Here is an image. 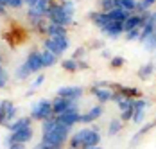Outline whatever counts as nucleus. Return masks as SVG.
Here are the masks:
<instances>
[{
    "instance_id": "obj_10",
    "label": "nucleus",
    "mask_w": 156,
    "mask_h": 149,
    "mask_svg": "<svg viewBox=\"0 0 156 149\" xmlns=\"http://www.w3.org/2000/svg\"><path fill=\"white\" fill-rule=\"evenodd\" d=\"M48 5H50V0H38L31 9H29V15L31 16H43L47 13Z\"/></svg>"
},
{
    "instance_id": "obj_8",
    "label": "nucleus",
    "mask_w": 156,
    "mask_h": 149,
    "mask_svg": "<svg viewBox=\"0 0 156 149\" xmlns=\"http://www.w3.org/2000/svg\"><path fill=\"white\" fill-rule=\"evenodd\" d=\"M25 65L29 67V70L32 72H38V70H41L43 68V61H41V54L40 52H31L29 54V58L25 61Z\"/></svg>"
},
{
    "instance_id": "obj_26",
    "label": "nucleus",
    "mask_w": 156,
    "mask_h": 149,
    "mask_svg": "<svg viewBox=\"0 0 156 149\" xmlns=\"http://www.w3.org/2000/svg\"><path fill=\"white\" fill-rule=\"evenodd\" d=\"M153 126H154V122H149V124H145V126H144V128H142L140 131H138V133L135 135V138H133V140H131V144H136V142H138V138H142V136H144V135L147 133V131H149V129H151V128H153Z\"/></svg>"
},
{
    "instance_id": "obj_25",
    "label": "nucleus",
    "mask_w": 156,
    "mask_h": 149,
    "mask_svg": "<svg viewBox=\"0 0 156 149\" xmlns=\"http://www.w3.org/2000/svg\"><path fill=\"white\" fill-rule=\"evenodd\" d=\"M61 65H63V68L68 70V72H76V70H79V65H77L76 60H65Z\"/></svg>"
},
{
    "instance_id": "obj_21",
    "label": "nucleus",
    "mask_w": 156,
    "mask_h": 149,
    "mask_svg": "<svg viewBox=\"0 0 156 149\" xmlns=\"http://www.w3.org/2000/svg\"><path fill=\"white\" fill-rule=\"evenodd\" d=\"M41 61H43V67H52L54 63H56V56L50 52V50H43L41 52Z\"/></svg>"
},
{
    "instance_id": "obj_9",
    "label": "nucleus",
    "mask_w": 156,
    "mask_h": 149,
    "mask_svg": "<svg viewBox=\"0 0 156 149\" xmlns=\"http://www.w3.org/2000/svg\"><path fill=\"white\" fill-rule=\"evenodd\" d=\"M102 31L108 34L109 38H119L124 32V25H122V22H109Z\"/></svg>"
},
{
    "instance_id": "obj_5",
    "label": "nucleus",
    "mask_w": 156,
    "mask_h": 149,
    "mask_svg": "<svg viewBox=\"0 0 156 149\" xmlns=\"http://www.w3.org/2000/svg\"><path fill=\"white\" fill-rule=\"evenodd\" d=\"M77 110L79 108H70V110L63 111L61 115H56V117H58V120H59L61 124L68 126V128H72V126H74L76 122H79V119H81V115H79Z\"/></svg>"
},
{
    "instance_id": "obj_49",
    "label": "nucleus",
    "mask_w": 156,
    "mask_h": 149,
    "mask_svg": "<svg viewBox=\"0 0 156 149\" xmlns=\"http://www.w3.org/2000/svg\"><path fill=\"white\" fill-rule=\"evenodd\" d=\"M117 2H119V0H117Z\"/></svg>"
},
{
    "instance_id": "obj_40",
    "label": "nucleus",
    "mask_w": 156,
    "mask_h": 149,
    "mask_svg": "<svg viewBox=\"0 0 156 149\" xmlns=\"http://www.w3.org/2000/svg\"><path fill=\"white\" fill-rule=\"evenodd\" d=\"M83 52H84V49H79L77 52L74 54V58H79V56H83Z\"/></svg>"
},
{
    "instance_id": "obj_36",
    "label": "nucleus",
    "mask_w": 156,
    "mask_h": 149,
    "mask_svg": "<svg viewBox=\"0 0 156 149\" xmlns=\"http://www.w3.org/2000/svg\"><path fill=\"white\" fill-rule=\"evenodd\" d=\"M5 83H7V75H5V72H0V88H4Z\"/></svg>"
},
{
    "instance_id": "obj_4",
    "label": "nucleus",
    "mask_w": 156,
    "mask_h": 149,
    "mask_svg": "<svg viewBox=\"0 0 156 149\" xmlns=\"http://www.w3.org/2000/svg\"><path fill=\"white\" fill-rule=\"evenodd\" d=\"M70 108H77V103L70 101V99H63V97H56L52 101V113H56V115H61L63 111H66Z\"/></svg>"
},
{
    "instance_id": "obj_11",
    "label": "nucleus",
    "mask_w": 156,
    "mask_h": 149,
    "mask_svg": "<svg viewBox=\"0 0 156 149\" xmlns=\"http://www.w3.org/2000/svg\"><path fill=\"white\" fill-rule=\"evenodd\" d=\"M99 140H101V135L97 133L95 129H90L88 133L84 135V140H83V147L81 149H88V147H94L99 144Z\"/></svg>"
},
{
    "instance_id": "obj_16",
    "label": "nucleus",
    "mask_w": 156,
    "mask_h": 149,
    "mask_svg": "<svg viewBox=\"0 0 156 149\" xmlns=\"http://www.w3.org/2000/svg\"><path fill=\"white\" fill-rule=\"evenodd\" d=\"M15 113H16V110H15V106H13L11 101H4V103H2V115H4V120H11L15 117Z\"/></svg>"
},
{
    "instance_id": "obj_29",
    "label": "nucleus",
    "mask_w": 156,
    "mask_h": 149,
    "mask_svg": "<svg viewBox=\"0 0 156 149\" xmlns=\"http://www.w3.org/2000/svg\"><path fill=\"white\" fill-rule=\"evenodd\" d=\"M124 63L126 61H124L122 56H115V58H111V67H113V68H120Z\"/></svg>"
},
{
    "instance_id": "obj_1",
    "label": "nucleus",
    "mask_w": 156,
    "mask_h": 149,
    "mask_svg": "<svg viewBox=\"0 0 156 149\" xmlns=\"http://www.w3.org/2000/svg\"><path fill=\"white\" fill-rule=\"evenodd\" d=\"M74 2H63L58 5H48L47 13L45 15L52 20V24H58V25H68L72 24V16H74Z\"/></svg>"
},
{
    "instance_id": "obj_20",
    "label": "nucleus",
    "mask_w": 156,
    "mask_h": 149,
    "mask_svg": "<svg viewBox=\"0 0 156 149\" xmlns=\"http://www.w3.org/2000/svg\"><path fill=\"white\" fill-rule=\"evenodd\" d=\"M153 72H154V65L153 63H145L140 70H138V77L140 79H147V77L153 75Z\"/></svg>"
},
{
    "instance_id": "obj_33",
    "label": "nucleus",
    "mask_w": 156,
    "mask_h": 149,
    "mask_svg": "<svg viewBox=\"0 0 156 149\" xmlns=\"http://www.w3.org/2000/svg\"><path fill=\"white\" fill-rule=\"evenodd\" d=\"M145 106H147V101H144V99H135V103H133L135 110H145Z\"/></svg>"
},
{
    "instance_id": "obj_43",
    "label": "nucleus",
    "mask_w": 156,
    "mask_h": 149,
    "mask_svg": "<svg viewBox=\"0 0 156 149\" xmlns=\"http://www.w3.org/2000/svg\"><path fill=\"white\" fill-rule=\"evenodd\" d=\"M88 149H102V147H99V146H94V147H88Z\"/></svg>"
},
{
    "instance_id": "obj_2",
    "label": "nucleus",
    "mask_w": 156,
    "mask_h": 149,
    "mask_svg": "<svg viewBox=\"0 0 156 149\" xmlns=\"http://www.w3.org/2000/svg\"><path fill=\"white\" fill-rule=\"evenodd\" d=\"M68 133H70V128L65 126V124H61V122L58 120V124H56L54 129L43 133L41 144H47V146H63V144L66 142V138H68Z\"/></svg>"
},
{
    "instance_id": "obj_31",
    "label": "nucleus",
    "mask_w": 156,
    "mask_h": 149,
    "mask_svg": "<svg viewBox=\"0 0 156 149\" xmlns=\"http://www.w3.org/2000/svg\"><path fill=\"white\" fill-rule=\"evenodd\" d=\"M138 36H140V27L131 29L127 34H126V38H127V40H138Z\"/></svg>"
},
{
    "instance_id": "obj_15",
    "label": "nucleus",
    "mask_w": 156,
    "mask_h": 149,
    "mask_svg": "<svg viewBox=\"0 0 156 149\" xmlns=\"http://www.w3.org/2000/svg\"><path fill=\"white\" fill-rule=\"evenodd\" d=\"M94 95L101 101V103H106V101H111V95H113V92L111 90H108V88H99V86H95L94 90Z\"/></svg>"
},
{
    "instance_id": "obj_28",
    "label": "nucleus",
    "mask_w": 156,
    "mask_h": 149,
    "mask_svg": "<svg viewBox=\"0 0 156 149\" xmlns=\"http://www.w3.org/2000/svg\"><path fill=\"white\" fill-rule=\"evenodd\" d=\"M29 74H31V70H29V67L23 63V65L18 68V77H20V79H27V77H29Z\"/></svg>"
},
{
    "instance_id": "obj_17",
    "label": "nucleus",
    "mask_w": 156,
    "mask_h": 149,
    "mask_svg": "<svg viewBox=\"0 0 156 149\" xmlns=\"http://www.w3.org/2000/svg\"><path fill=\"white\" fill-rule=\"evenodd\" d=\"M92 18H94L95 25H97V27H101V29H104L109 22H111V20H109V16L106 15V13H92Z\"/></svg>"
},
{
    "instance_id": "obj_19",
    "label": "nucleus",
    "mask_w": 156,
    "mask_h": 149,
    "mask_svg": "<svg viewBox=\"0 0 156 149\" xmlns=\"http://www.w3.org/2000/svg\"><path fill=\"white\" fill-rule=\"evenodd\" d=\"M29 126H31V119H29V117H23V119H18L16 122H11V124H9V129L15 133V131H18V129L29 128Z\"/></svg>"
},
{
    "instance_id": "obj_24",
    "label": "nucleus",
    "mask_w": 156,
    "mask_h": 149,
    "mask_svg": "<svg viewBox=\"0 0 156 149\" xmlns=\"http://www.w3.org/2000/svg\"><path fill=\"white\" fill-rule=\"evenodd\" d=\"M101 7H102L104 13H109L111 9L119 7V2H117V0H102V2H101Z\"/></svg>"
},
{
    "instance_id": "obj_37",
    "label": "nucleus",
    "mask_w": 156,
    "mask_h": 149,
    "mask_svg": "<svg viewBox=\"0 0 156 149\" xmlns=\"http://www.w3.org/2000/svg\"><path fill=\"white\" fill-rule=\"evenodd\" d=\"M22 2H23V0H9V2H7V5H9V7H20V5H22Z\"/></svg>"
},
{
    "instance_id": "obj_35",
    "label": "nucleus",
    "mask_w": 156,
    "mask_h": 149,
    "mask_svg": "<svg viewBox=\"0 0 156 149\" xmlns=\"http://www.w3.org/2000/svg\"><path fill=\"white\" fill-rule=\"evenodd\" d=\"M124 99V95L120 93V92H113V95H111V101H115V103H120Z\"/></svg>"
},
{
    "instance_id": "obj_18",
    "label": "nucleus",
    "mask_w": 156,
    "mask_h": 149,
    "mask_svg": "<svg viewBox=\"0 0 156 149\" xmlns=\"http://www.w3.org/2000/svg\"><path fill=\"white\" fill-rule=\"evenodd\" d=\"M47 32L50 34V38H58V36H66V29L63 25H58V24H50L47 27Z\"/></svg>"
},
{
    "instance_id": "obj_30",
    "label": "nucleus",
    "mask_w": 156,
    "mask_h": 149,
    "mask_svg": "<svg viewBox=\"0 0 156 149\" xmlns=\"http://www.w3.org/2000/svg\"><path fill=\"white\" fill-rule=\"evenodd\" d=\"M154 2H156V0H142L140 4H136V9H140V11H144V9H149Z\"/></svg>"
},
{
    "instance_id": "obj_22",
    "label": "nucleus",
    "mask_w": 156,
    "mask_h": 149,
    "mask_svg": "<svg viewBox=\"0 0 156 149\" xmlns=\"http://www.w3.org/2000/svg\"><path fill=\"white\" fill-rule=\"evenodd\" d=\"M119 7L129 13V11L136 9V2H135V0H119Z\"/></svg>"
},
{
    "instance_id": "obj_38",
    "label": "nucleus",
    "mask_w": 156,
    "mask_h": 149,
    "mask_svg": "<svg viewBox=\"0 0 156 149\" xmlns=\"http://www.w3.org/2000/svg\"><path fill=\"white\" fill-rule=\"evenodd\" d=\"M9 149H23V146H22V144H9Z\"/></svg>"
},
{
    "instance_id": "obj_7",
    "label": "nucleus",
    "mask_w": 156,
    "mask_h": 149,
    "mask_svg": "<svg viewBox=\"0 0 156 149\" xmlns=\"http://www.w3.org/2000/svg\"><path fill=\"white\" fill-rule=\"evenodd\" d=\"M83 95V88L81 86H63L58 90V97L63 99H70V101H77Z\"/></svg>"
},
{
    "instance_id": "obj_45",
    "label": "nucleus",
    "mask_w": 156,
    "mask_h": 149,
    "mask_svg": "<svg viewBox=\"0 0 156 149\" xmlns=\"http://www.w3.org/2000/svg\"><path fill=\"white\" fill-rule=\"evenodd\" d=\"M0 113H2V103H0Z\"/></svg>"
},
{
    "instance_id": "obj_42",
    "label": "nucleus",
    "mask_w": 156,
    "mask_h": 149,
    "mask_svg": "<svg viewBox=\"0 0 156 149\" xmlns=\"http://www.w3.org/2000/svg\"><path fill=\"white\" fill-rule=\"evenodd\" d=\"M7 2L9 0H0V5H7Z\"/></svg>"
},
{
    "instance_id": "obj_13",
    "label": "nucleus",
    "mask_w": 156,
    "mask_h": 149,
    "mask_svg": "<svg viewBox=\"0 0 156 149\" xmlns=\"http://www.w3.org/2000/svg\"><path fill=\"white\" fill-rule=\"evenodd\" d=\"M113 88H117L119 90V92H120V93H122V95H124V97H131V99H133V97H140V90L138 88H135V86H122V85H113Z\"/></svg>"
},
{
    "instance_id": "obj_6",
    "label": "nucleus",
    "mask_w": 156,
    "mask_h": 149,
    "mask_svg": "<svg viewBox=\"0 0 156 149\" xmlns=\"http://www.w3.org/2000/svg\"><path fill=\"white\" fill-rule=\"evenodd\" d=\"M32 136V129L31 126L29 128H22V129H18V131H15V133L11 135L9 138H7V144H25V142H29Z\"/></svg>"
},
{
    "instance_id": "obj_47",
    "label": "nucleus",
    "mask_w": 156,
    "mask_h": 149,
    "mask_svg": "<svg viewBox=\"0 0 156 149\" xmlns=\"http://www.w3.org/2000/svg\"><path fill=\"white\" fill-rule=\"evenodd\" d=\"M0 72H2V68H0Z\"/></svg>"
},
{
    "instance_id": "obj_46",
    "label": "nucleus",
    "mask_w": 156,
    "mask_h": 149,
    "mask_svg": "<svg viewBox=\"0 0 156 149\" xmlns=\"http://www.w3.org/2000/svg\"><path fill=\"white\" fill-rule=\"evenodd\" d=\"M63 2H66V0H63Z\"/></svg>"
},
{
    "instance_id": "obj_32",
    "label": "nucleus",
    "mask_w": 156,
    "mask_h": 149,
    "mask_svg": "<svg viewBox=\"0 0 156 149\" xmlns=\"http://www.w3.org/2000/svg\"><path fill=\"white\" fill-rule=\"evenodd\" d=\"M133 122H136V124H140L142 120H144V110H135V113H133Z\"/></svg>"
},
{
    "instance_id": "obj_3",
    "label": "nucleus",
    "mask_w": 156,
    "mask_h": 149,
    "mask_svg": "<svg viewBox=\"0 0 156 149\" xmlns=\"http://www.w3.org/2000/svg\"><path fill=\"white\" fill-rule=\"evenodd\" d=\"M32 117L38 120H45L48 117H52V103L50 101H45L41 99L40 103L32 106Z\"/></svg>"
},
{
    "instance_id": "obj_34",
    "label": "nucleus",
    "mask_w": 156,
    "mask_h": 149,
    "mask_svg": "<svg viewBox=\"0 0 156 149\" xmlns=\"http://www.w3.org/2000/svg\"><path fill=\"white\" fill-rule=\"evenodd\" d=\"M133 113H135V108H129L122 111V120H131L133 119Z\"/></svg>"
},
{
    "instance_id": "obj_39",
    "label": "nucleus",
    "mask_w": 156,
    "mask_h": 149,
    "mask_svg": "<svg viewBox=\"0 0 156 149\" xmlns=\"http://www.w3.org/2000/svg\"><path fill=\"white\" fill-rule=\"evenodd\" d=\"M43 79H45V77H43V75H40V77H38V79L34 81V86H40V85L43 83Z\"/></svg>"
},
{
    "instance_id": "obj_48",
    "label": "nucleus",
    "mask_w": 156,
    "mask_h": 149,
    "mask_svg": "<svg viewBox=\"0 0 156 149\" xmlns=\"http://www.w3.org/2000/svg\"><path fill=\"white\" fill-rule=\"evenodd\" d=\"M25 2H29V0H25Z\"/></svg>"
},
{
    "instance_id": "obj_44",
    "label": "nucleus",
    "mask_w": 156,
    "mask_h": 149,
    "mask_svg": "<svg viewBox=\"0 0 156 149\" xmlns=\"http://www.w3.org/2000/svg\"><path fill=\"white\" fill-rule=\"evenodd\" d=\"M2 13H4V5H0V15H2Z\"/></svg>"
},
{
    "instance_id": "obj_41",
    "label": "nucleus",
    "mask_w": 156,
    "mask_h": 149,
    "mask_svg": "<svg viewBox=\"0 0 156 149\" xmlns=\"http://www.w3.org/2000/svg\"><path fill=\"white\" fill-rule=\"evenodd\" d=\"M34 149H47V146H45V144H40V146H36Z\"/></svg>"
},
{
    "instance_id": "obj_14",
    "label": "nucleus",
    "mask_w": 156,
    "mask_h": 149,
    "mask_svg": "<svg viewBox=\"0 0 156 149\" xmlns=\"http://www.w3.org/2000/svg\"><path fill=\"white\" fill-rule=\"evenodd\" d=\"M106 15L109 16V20H111V22H122V24H124V20L129 16V13L124 11V9H120V7H115V9H111V11L106 13Z\"/></svg>"
},
{
    "instance_id": "obj_12",
    "label": "nucleus",
    "mask_w": 156,
    "mask_h": 149,
    "mask_svg": "<svg viewBox=\"0 0 156 149\" xmlns=\"http://www.w3.org/2000/svg\"><path fill=\"white\" fill-rule=\"evenodd\" d=\"M102 115V106L99 104V106H94L88 113H84V115H81V119H79V122H92V120H95V119H99Z\"/></svg>"
},
{
    "instance_id": "obj_23",
    "label": "nucleus",
    "mask_w": 156,
    "mask_h": 149,
    "mask_svg": "<svg viewBox=\"0 0 156 149\" xmlns=\"http://www.w3.org/2000/svg\"><path fill=\"white\" fill-rule=\"evenodd\" d=\"M120 129H122V120L113 119L111 122H109V128H108V133L109 135H117Z\"/></svg>"
},
{
    "instance_id": "obj_27",
    "label": "nucleus",
    "mask_w": 156,
    "mask_h": 149,
    "mask_svg": "<svg viewBox=\"0 0 156 149\" xmlns=\"http://www.w3.org/2000/svg\"><path fill=\"white\" fill-rule=\"evenodd\" d=\"M133 103H135V99H131V97H124L120 103H117L119 108H120V111H124V110H129V108H133Z\"/></svg>"
}]
</instances>
